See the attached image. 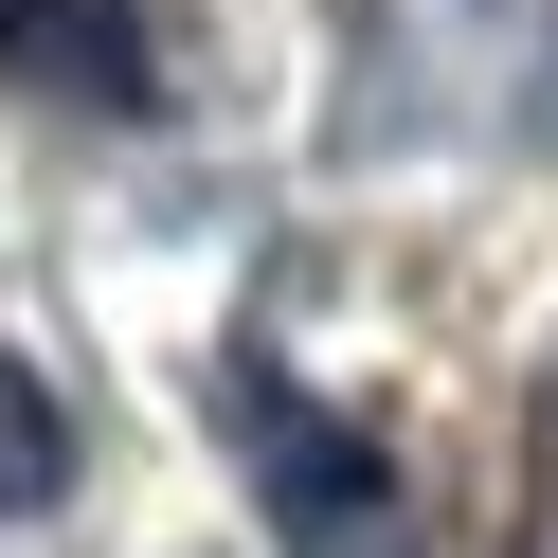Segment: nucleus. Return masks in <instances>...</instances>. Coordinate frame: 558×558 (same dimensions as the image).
I'll return each mask as SVG.
<instances>
[{"label":"nucleus","mask_w":558,"mask_h":558,"mask_svg":"<svg viewBox=\"0 0 558 558\" xmlns=\"http://www.w3.org/2000/svg\"><path fill=\"white\" fill-rule=\"evenodd\" d=\"M522 486H541V558H558V361H541V450H522Z\"/></svg>","instance_id":"4"},{"label":"nucleus","mask_w":558,"mask_h":558,"mask_svg":"<svg viewBox=\"0 0 558 558\" xmlns=\"http://www.w3.org/2000/svg\"><path fill=\"white\" fill-rule=\"evenodd\" d=\"M234 450H253V486H270V522H289V558H433L414 541V486H397V450L378 433H342L306 378H234Z\"/></svg>","instance_id":"1"},{"label":"nucleus","mask_w":558,"mask_h":558,"mask_svg":"<svg viewBox=\"0 0 558 558\" xmlns=\"http://www.w3.org/2000/svg\"><path fill=\"white\" fill-rule=\"evenodd\" d=\"M0 90H37V109H162V19L145 0H0Z\"/></svg>","instance_id":"2"},{"label":"nucleus","mask_w":558,"mask_h":558,"mask_svg":"<svg viewBox=\"0 0 558 558\" xmlns=\"http://www.w3.org/2000/svg\"><path fill=\"white\" fill-rule=\"evenodd\" d=\"M37 505H73V397L0 342V522H37Z\"/></svg>","instance_id":"3"}]
</instances>
